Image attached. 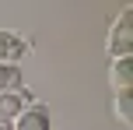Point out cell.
Returning a JSON list of instances; mask_svg holds the SVG:
<instances>
[{
	"label": "cell",
	"instance_id": "cell-1",
	"mask_svg": "<svg viewBox=\"0 0 133 130\" xmlns=\"http://www.w3.org/2000/svg\"><path fill=\"white\" fill-rule=\"evenodd\" d=\"M133 49V7H119V14H116V21L109 25V35H105V53L112 56V60H123V56H130Z\"/></svg>",
	"mask_w": 133,
	"mask_h": 130
},
{
	"label": "cell",
	"instance_id": "cell-2",
	"mask_svg": "<svg viewBox=\"0 0 133 130\" xmlns=\"http://www.w3.org/2000/svg\"><path fill=\"white\" fill-rule=\"evenodd\" d=\"M28 53H32L28 35L11 32V28H0V63H7V67H21V60H25Z\"/></svg>",
	"mask_w": 133,
	"mask_h": 130
},
{
	"label": "cell",
	"instance_id": "cell-3",
	"mask_svg": "<svg viewBox=\"0 0 133 130\" xmlns=\"http://www.w3.org/2000/svg\"><path fill=\"white\" fill-rule=\"evenodd\" d=\"M11 130H53V113L46 102H28L18 113V120L11 123Z\"/></svg>",
	"mask_w": 133,
	"mask_h": 130
},
{
	"label": "cell",
	"instance_id": "cell-4",
	"mask_svg": "<svg viewBox=\"0 0 133 130\" xmlns=\"http://www.w3.org/2000/svg\"><path fill=\"white\" fill-rule=\"evenodd\" d=\"M28 102H32V95H28L25 88L4 91V95H0V123H14V120H18V113L25 109Z\"/></svg>",
	"mask_w": 133,
	"mask_h": 130
},
{
	"label": "cell",
	"instance_id": "cell-5",
	"mask_svg": "<svg viewBox=\"0 0 133 130\" xmlns=\"http://www.w3.org/2000/svg\"><path fill=\"white\" fill-rule=\"evenodd\" d=\"M109 81H112V91H126L130 84H133V63H130V56L112 60V67H109Z\"/></svg>",
	"mask_w": 133,
	"mask_h": 130
},
{
	"label": "cell",
	"instance_id": "cell-6",
	"mask_svg": "<svg viewBox=\"0 0 133 130\" xmlns=\"http://www.w3.org/2000/svg\"><path fill=\"white\" fill-rule=\"evenodd\" d=\"M112 113H116V120L119 123H133V95H130V88L126 91H112Z\"/></svg>",
	"mask_w": 133,
	"mask_h": 130
},
{
	"label": "cell",
	"instance_id": "cell-7",
	"mask_svg": "<svg viewBox=\"0 0 133 130\" xmlns=\"http://www.w3.org/2000/svg\"><path fill=\"white\" fill-rule=\"evenodd\" d=\"M25 77H21V67H7V63H0V95L4 91H18V88H25Z\"/></svg>",
	"mask_w": 133,
	"mask_h": 130
},
{
	"label": "cell",
	"instance_id": "cell-8",
	"mask_svg": "<svg viewBox=\"0 0 133 130\" xmlns=\"http://www.w3.org/2000/svg\"><path fill=\"white\" fill-rule=\"evenodd\" d=\"M0 130H11V123H0Z\"/></svg>",
	"mask_w": 133,
	"mask_h": 130
}]
</instances>
